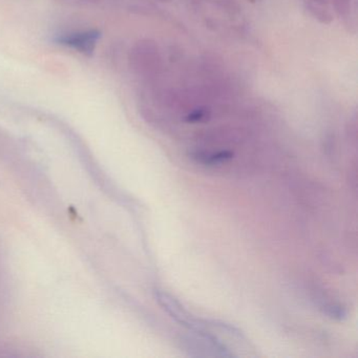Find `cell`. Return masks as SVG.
I'll return each instance as SVG.
<instances>
[{
  "label": "cell",
  "mask_w": 358,
  "mask_h": 358,
  "mask_svg": "<svg viewBox=\"0 0 358 358\" xmlns=\"http://www.w3.org/2000/svg\"><path fill=\"white\" fill-rule=\"evenodd\" d=\"M102 34L98 29L62 32L53 37V43L81 55L91 57L97 49Z\"/></svg>",
  "instance_id": "cell-2"
},
{
  "label": "cell",
  "mask_w": 358,
  "mask_h": 358,
  "mask_svg": "<svg viewBox=\"0 0 358 358\" xmlns=\"http://www.w3.org/2000/svg\"><path fill=\"white\" fill-rule=\"evenodd\" d=\"M157 301L161 307L176 320L192 331H207L206 320L194 317L175 297L171 296L164 291L158 290L156 292Z\"/></svg>",
  "instance_id": "cell-3"
},
{
  "label": "cell",
  "mask_w": 358,
  "mask_h": 358,
  "mask_svg": "<svg viewBox=\"0 0 358 358\" xmlns=\"http://www.w3.org/2000/svg\"><path fill=\"white\" fill-rule=\"evenodd\" d=\"M85 1H92V3H95L96 0H85Z\"/></svg>",
  "instance_id": "cell-5"
},
{
  "label": "cell",
  "mask_w": 358,
  "mask_h": 358,
  "mask_svg": "<svg viewBox=\"0 0 358 358\" xmlns=\"http://www.w3.org/2000/svg\"><path fill=\"white\" fill-rule=\"evenodd\" d=\"M185 351L192 356L231 357L234 354L217 336L209 332L192 331L182 341Z\"/></svg>",
  "instance_id": "cell-1"
},
{
  "label": "cell",
  "mask_w": 358,
  "mask_h": 358,
  "mask_svg": "<svg viewBox=\"0 0 358 358\" xmlns=\"http://www.w3.org/2000/svg\"><path fill=\"white\" fill-rule=\"evenodd\" d=\"M192 158L198 163L208 166L223 164L234 158V154L230 150H219V152H206L196 150L192 154Z\"/></svg>",
  "instance_id": "cell-4"
}]
</instances>
